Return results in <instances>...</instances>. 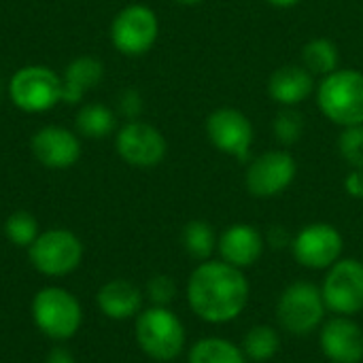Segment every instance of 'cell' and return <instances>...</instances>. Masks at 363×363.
Here are the masks:
<instances>
[{
	"instance_id": "15",
	"label": "cell",
	"mask_w": 363,
	"mask_h": 363,
	"mask_svg": "<svg viewBox=\"0 0 363 363\" xmlns=\"http://www.w3.org/2000/svg\"><path fill=\"white\" fill-rule=\"evenodd\" d=\"M319 349L332 363L363 362V330L353 317L334 315L319 328Z\"/></svg>"
},
{
	"instance_id": "14",
	"label": "cell",
	"mask_w": 363,
	"mask_h": 363,
	"mask_svg": "<svg viewBox=\"0 0 363 363\" xmlns=\"http://www.w3.org/2000/svg\"><path fill=\"white\" fill-rule=\"evenodd\" d=\"M34 160L49 170L72 168L83 153L81 136L62 125H43L30 138Z\"/></svg>"
},
{
	"instance_id": "1",
	"label": "cell",
	"mask_w": 363,
	"mask_h": 363,
	"mask_svg": "<svg viewBox=\"0 0 363 363\" xmlns=\"http://www.w3.org/2000/svg\"><path fill=\"white\" fill-rule=\"evenodd\" d=\"M185 298L189 311L204 323L223 325L236 321L251 298V285L245 270L223 259L200 262L187 279Z\"/></svg>"
},
{
	"instance_id": "3",
	"label": "cell",
	"mask_w": 363,
	"mask_h": 363,
	"mask_svg": "<svg viewBox=\"0 0 363 363\" xmlns=\"http://www.w3.org/2000/svg\"><path fill=\"white\" fill-rule=\"evenodd\" d=\"M317 106L340 128L363 125V72L338 68L317 83Z\"/></svg>"
},
{
	"instance_id": "28",
	"label": "cell",
	"mask_w": 363,
	"mask_h": 363,
	"mask_svg": "<svg viewBox=\"0 0 363 363\" xmlns=\"http://www.w3.org/2000/svg\"><path fill=\"white\" fill-rule=\"evenodd\" d=\"M179 294V287L172 277L168 274H155L147 281L145 298H149L151 306H170Z\"/></svg>"
},
{
	"instance_id": "34",
	"label": "cell",
	"mask_w": 363,
	"mask_h": 363,
	"mask_svg": "<svg viewBox=\"0 0 363 363\" xmlns=\"http://www.w3.org/2000/svg\"><path fill=\"white\" fill-rule=\"evenodd\" d=\"M177 4H183V6H196V4H202L204 0H172Z\"/></svg>"
},
{
	"instance_id": "21",
	"label": "cell",
	"mask_w": 363,
	"mask_h": 363,
	"mask_svg": "<svg viewBox=\"0 0 363 363\" xmlns=\"http://www.w3.org/2000/svg\"><path fill=\"white\" fill-rule=\"evenodd\" d=\"M187 363H247V355L236 342L221 336H208L191 345Z\"/></svg>"
},
{
	"instance_id": "13",
	"label": "cell",
	"mask_w": 363,
	"mask_h": 363,
	"mask_svg": "<svg viewBox=\"0 0 363 363\" xmlns=\"http://www.w3.org/2000/svg\"><path fill=\"white\" fill-rule=\"evenodd\" d=\"M345 251V238L332 223H308L291 240V255L302 268L328 270Z\"/></svg>"
},
{
	"instance_id": "23",
	"label": "cell",
	"mask_w": 363,
	"mask_h": 363,
	"mask_svg": "<svg viewBox=\"0 0 363 363\" xmlns=\"http://www.w3.org/2000/svg\"><path fill=\"white\" fill-rule=\"evenodd\" d=\"M240 349L251 362H270L281 351V334L274 325L257 323L247 330Z\"/></svg>"
},
{
	"instance_id": "20",
	"label": "cell",
	"mask_w": 363,
	"mask_h": 363,
	"mask_svg": "<svg viewBox=\"0 0 363 363\" xmlns=\"http://www.w3.org/2000/svg\"><path fill=\"white\" fill-rule=\"evenodd\" d=\"M74 125L81 138L100 140L117 132V115L111 106L102 102H89L77 111Z\"/></svg>"
},
{
	"instance_id": "33",
	"label": "cell",
	"mask_w": 363,
	"mask_h": 363,
	"mask_svg": "<svg viewBox=\"0 0 363 363\" xmlns=\"http://www.w3.org/2000/svg\"><path fill=\"white\" fill-rule=\"evenodd\" d=\"M264 2H268L270 6H277V9H291V6L300 4L302 0H264Z\"/></svg>"
},
{
	"instance_id": "27",
	"label": "cell",
	"mask_w": 363,
	"mask_h": 363,
	"mask_svg": "<svg viewBox=\"0 0 363 363\" xmlns=\"http://www.w3.org/2000/svg\"><path fill=\"white\" fill-rule=\"evenodd\" d=\"M338 153L351 168H363V125L342 128L338 136Z\"/></svg>"
},
{
	"instance_id": "8",
	"label": "cell",
	"mask_w": 363,
	"mask_h": 363,
	"mask_svg": "<svg viewBox=\"0 0 363 363\" xmlns=\"http://www.w3.org/2000/svg\"><path fill=\"white\" fill-rule=\"evenodd\" d=\"M108 36L121 55L140 57L157 43L160 19L147 4H128L113 17Z\"/></svg>"
},
{
	"instance_id": "5",
	"label": "cell",
	"mask_w": 363,
	"mask_h": 363,
	"mask_svg": "<svg viewBox=\"0 0 363 363\" xmlns=\"http://www.w3.org/2000/svg\"><path fill=\"white\" fill-rule=\"evenodd\" d=\"M6 94L9 100L23 113H47L62 102V74L45 64L21 66L11 74Z\"/></svg>"
},
{
	"instance_id": "9",
	"label": "cell",
	"mask_w": 363,
	"mask_h": 363,
	"mask_svg": "<svg viewBox=\"0 0 363 363\" xmlns=\"http://www.w3.org/2000/svg\"><path fill=\"white\" fill-rule=\"evenodd\" d=\"M321 296L328 313L340 317H355L363 311V262L355 257H340L325 270Z\"/></svg>"
},
{
	"instance_id": "12",
	"label": "cell",
	"mask_w": 363,
	"mask_h": 363,
	"mask_svg": "<svg viewBox=\"0 0 363 363\" xmlns=\"http://www.w3.org/2000/svg\"><path fill=\"white\" fill-rule=\"evenodd\" d=\"M204 130H206V138L217 151L238 162H247L251 157L255 130L251 119L242 111L230 106L215 108L206 117Z\"/></svg>"
},
{
	"instance_id": "16",
	"label": "cell",
	"mask_w": 363,
	"mask_h": 363,
	"mask_svg": "<svg viewBox=\"0 0 363 363\" xmlns=\"http://www.w3.org/2000/svg\"><path fill=\"white\" fill-rule=\"evenodd\" d=\"M266 251L264 234L251 223H234L219 234L217 253L225 264L247 270L259 262Z\"/></svg>"
},
{
	"instance_id": "4",
	"label": "cell",
	"mask_w": 363,
	"mask_h": 363,
	"mask_svg": "<svg viewBox=\"0 0 363 363\" xmlns=\"http://www.w3.org/2000/svg\"><path fill=\"white\" fill-rule=\"evenodd\" d=\"M32 321L36 330L55 342L70 340L83 325V306L79 298L64 287H43L36 291L30 304Z\"/></svg>"
},
{
	"instance_id": "6",
	"label": "cell",
	"mask_w": 363,
	"mask_h": 363,
	"mask_svg": "<svg viewBox=\"0 0 363 363\" xmlns=\"http://www.w3.org/2000/svg\"><path fill=\"white\" fill-rule=\"evenodd\" d=\"M328 306L321 296V287L296 281L283 289L277 302V321L279 328L291 336L304 338L317 332L325 321Z\"/></svg>"
},
{
	"instance_id": "2",
	"label": "cell",
	"mask_w": 363,
	"mask_h": 363,
	"mask_svg": "<svg viewBox=\"0 0 363 363\" xmlns=\"http://www.w3.org/2000/svg\"><path fill=\"white\" fill-rule=\"evenodd\" d=\"M134 338L138 349L153 362H174L187 345L185 325L170 306L143 308L134 319Z\"/></svg>"
},
{
	"instance_id": "31",
	"label": "cell",
	"mask_w": 363,
	"mask_h": 363,
	"mask_svg": "<svg viewBox=\"0 0 363 363\" xmlns=\"http://www.w3.org/2000/svg\"><path fill=\"white\" fill-rule=\"evenodd\" d=\"M345 191L355 200H363V168H351L345 177Z\"/></svg>"
},
{
	"instance_id": "22",
	"label": "cell",
	"mask_w": 363,
	"mask_h": 363,
	"mask_svg": "<svg viewBox=\"0 0 363 363\" xmlns=\"http://www.w3.org/2000/svg\"><path fill=\"white\" fill-rule=\"evenodd\" d=\"M302 66L313 77H328L340 68V51L330 38H313L302 47Z\"/></svg>"
},
{
	"instance_id": "7",
	"label": "cell",
	"mask_w": 363,
	"mask_h": 363,
	"mask_svg": "<svg viewBox=\"0 0 363 363\" xmlns=\"http://www.w3.org/2000/svg\"><path fill=\"white\" fill-rule=\"evenodd\" d=\"M85 255L81 238L66 228H51L38 234L28 247V259L36 272L49 279H62L72 274Z\"/></svg>"
},
{
	"instance_id": "18",
	"label": "cell",
	"mask_w": 363,
	"mask_h": 363,
	"mask_svg": "<svg viewBox=\"0 0 363 363\" xmlns=\"http://www.w3.org/2000/svg\"><path fill=\"white\" fill-rule=\"evenodd\" d=\"M143 302H145L143 289H138L134 283L125 279L106 281L96 294V304L100 313L111 321L136 319V315L143 311Z\"/></svg>"
},
{
	"instance_id": "11",
	"label": "cell",
	"mask_w": 363,
	"mask_h": 363,
	"mask_svg": "<svg viewBox=\"0 0 363 363\" xmlns=\"http://www.w3.org/2000/svg\"><path fill=\"white\" fill-rule=\"evenodd\" d=\"M298 177V162L289 151L270 149L253 157L245 172V187L255 198H274L291 187Z\"/></svg>"
},
{
	"instance_id": "17",
	"label": "cell",
	"mask_w": 363,
	"mask_h": 363,
	"mask_svg": "<svg viewBox=\"0 0 363 363\" xmlns=\"http://www.w3.org/2000/svg\"><path fill=\"white\" fill-rule=\"evenodd\" d=\"M315 91V77L302 64H285L268 79V96L279 106H300Z\"/></svg>"
},
{
	"instance_id": "10",
	"label": "cell",
	"mask_w": 363,
	"mask_h": 363,
	"mask_svg": "<svg viewBox=\"0 0 363 363\" xmlns=\"http://www.w3.org/2000/svg\"><path fill=\"white\" fill-rule=\"evenodd\" d=\"M115 151L132 168H155L168 153L166 136L151 123L134 119L115 132Z\"/></svg>"
},
{
	"instance_id": "25",
	"label": "cell",
	"mask_w": 363,
	"mask_h": 363,
	"mask_svg": "<svg viewBox=\"0 0 363 363\" xmlns=\"http://www.w3.org/2000/svg\"><path fill=\"white\" fill-rule=\"evenodd\" d=\"M304 115L298 106H281L272 119V134L283 147H291L302 140L304 136Z\"/></svg>"
},
{
	"instance_id": "32",
	"label": "cell",
	"mask_w": 363,
	"mask_h": 363,
	"mask_svg": "<svg viewBox=\"0 0 363 363\" xmlns=\"http://www.w3.org/2000/svg\"><path fill=\"white\" fill-rule=\"evenodd\" d=\"M45 363H77L74 355L66 349V347H55L47 353Z\"/></svg>"
},
{
	"instance_id": "29",
	"label": "cell",
	"mask_w": 363,
	"mask_h": 363,
	"mask_svg": "<svg viewBox=\"0 0 363 363\" xmlns=\"http://www.w3.org/2000/svg\"><path fill=\"white\" fill-rule=\"evenodd\" d=\"M117 106H119V113H121L128 121H134V119H140L143 108H145V102H143L140 91H136V89L130 87V89H123V91L119 94Z\"/></svg>"
},
{
	"instance_id": "26",
	"label": "cell",
	"mask_w": 363,
	"mask_h": 363,
	"mask_svg": "<svg viewBox=\"0 0 363 363\" xmlns=\"http://www.w3.org/2000/svg\"><path fill=\"white\" fill-rule=\"evenodd\" d=\"M40 234L38 221L28 211H15L4 221V236L13 247L28 249Z\"/></svg>"
},
{
	"instance_id": "19",
	"label": "cell",
	"mask_w": 363,
	"mask_h": 363,
	"mask_svg": "<svg viewBox=\"0 0 363 363\" xmlns=\"http://www.w3.org/2000/svg\"><path fill=\"white\" fill-rule=\"evenodd\" d=\"M104 79V64L94 55L74 57L62 72V102L79 104Z\"/></svg>"
},
{
	"instance_id": "30",
	"label": "cell",
	"mask_w": 363,
	"mask_h": 363,
	"mask_svg": "<svg viewBox=\"0 0 363 363\" xmlns=\"http://www.w3.org/2000/svg\"><path fill=\"white\" fill-rule=\"evenodd\" d=\"M264 238H266V245L272 247V249L291 247V240H294V236H291V234L287 232V228H283V225H272V228L264 234Z\"/></svg>"
},
{
	"instance_id": "24",
	"label": "cell",
	"mask_w": 363,
	"mask_h": 363,
	"mask_svg": "<svg viewBox=\"0 0 363 363\" xmlns=\"http://www.w3.org/2000/svg\"><path fill=\"white\" fill-rule=\"evenodd\" d=\"M217 240H219V236L215 234V228L202 219L189 221L181 234V242H183L185 253L196 262L213 259V253L217 251Z\"/></svg>"
}]
</instances>
